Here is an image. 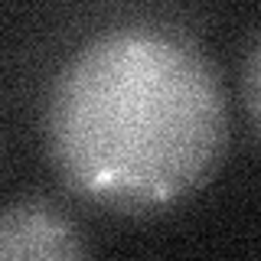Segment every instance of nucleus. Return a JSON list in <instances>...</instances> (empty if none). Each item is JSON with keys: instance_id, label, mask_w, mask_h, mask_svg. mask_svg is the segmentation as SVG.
Wrapping results in <instances>:
<instances>
[{"instance_id": "obj_1", "label": "nucleus", "mask_w": 261, "mask_h": 261, "mask_svg": "<svg viewBox=\"0 0 261 261\" xmlns=\"http://www.w3.org/2000/svg\"><path fill=\"white\" fill-rule=\"evenodd\" d=\"M46 147L82 199L130 216L170 209L199 193L225 157L222 72L176 30H105L49 88Z\"/></svg>"}, {"instance_id": "obj_2", "label": "nucleus", "mask_w": 261, "mask_h": 261, "mask_svg": "<svg viewBox=\"0 0 261 261\" xmlns=\"http://www.w3.org/2000/svg\"><path fill=\"white\" fill-rule=\"evenodd\" d=\"M92 248L53 202L30 199L0 209V261H75Z\"/></svg>"}, {"instance_id": "obj_3", "label": "nucleus", "mask_w": 261, "mask_h": 261, "mask_svg": "<svg viewBox=\"0 0 261 261\" xmlns=\"http://www.w3.org/2000/svg\"><path fill=\"white\" fill-rule=\"evenodd\" d=\"M258 85H261V46H258V36H251L248 59H245V108H248V118H251V127L255 130H258V118H261Z\"/></svg>"}]
</instances>
